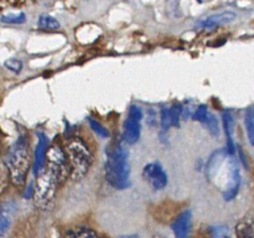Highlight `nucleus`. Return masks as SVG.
Instances as JSON below:
<instances>
[{"label": "nucleus", "mask_w": 254, "mask_h": 238, "mask_svg": "<svg viewBox=\"0 0 254 238\" xmlns=\"http://www.w3.org/2000/svg\"><path fill=\"white\" fill-rule=\"evenodd\" d=\"M205 176L222 194L225 201L236 197L239 191L241 177L238 162L234 155L220 149L211 154L205 166Z\"/></svg>", "instance_id": "nucleus-1"}, {"label": "nucleus", "mask_w": 254, "mask_h": 238, "mask_svg": "<svg viewBox=\"0 0 254 238\" xmlns=\"http://www.w3.org/2000/svg\"><path fill=\"white\" fill-rule=\"evenodd\" d=\"M105 178L108 183L117 189L130 186V166L128 153L124 147L117 144L108 153L105 164Z\"/></svg>", "instance_id": "nucleus-2"}, {"label": "nucleus", "mask_w": 254, "mask_h": 238, "mask_svg": "<svg viewBox=\"0 0 254 238\" xmlns=\"http://www.w3.org/2000/svg\"><path fill=\"white\" fill-rule=\"evenodd\" d=\"M64 149L70 168V178L74 180L81 179L89 171L92 161L89 147L81 138L73 137Z\"/></svg>", "instance_id": "nucleus-3"}, {"label": "nucleus", "mask_w": 254, "mask_h": 238, "mask_svg": "<svg viewBox=\"0 0 254 238\" xmlns=\"http://www.w3.org/2000/svg\"><path fill=\"white\" fill-rule=\"evenodd\" d=\"M5 164L9 172L11 183L17 188L23 187L31 166L29 147L24 139H20L16 143Z\"/></svg>", "instance_id": "nucleus-4"}, {"label": "nucleus", "mask_w": 254, "mask_h": 238, "mask_svg": "<svg viewBox=\"0 0 254 238\" xmlns=\"http://www.w3.org/2000/svg\"><path fill=\"white\" fill-rule=\"evenodd\" d=\"M47 171L53 176L58 184H64L70 177V168L64 149L54 144L48 149L46 157Z\"/></svg>", "instance_id": "nucleus-5"}, {"label": "nucleus", "mask_w": 254, "mask_h": 238, "mask_svg": "<svg viewBox=\"0 0 254 238\" xmlns=\"http://www.w3.org/2000/svg\"><path fill=\"white\" fill-rule=\"evenodd\" d=\"M58 185L56 179L48 171L40 173L33 188L35 205L41 209L48 208L54 200Z\"/></svg>", "instance_id": "nucleus-6"}, {"label": "nucleus", "mask_w": 254, "mask_h": 238, "mask_svg": "<svg viewBox=\"0 0 254 238\" xmlns=\"http://www.w3.org/2000/svg\"><path fill=\"white\" fill-rule=\"evenodd\" d=\"M144 179L154 189H163L168 183V176L159 163L147 164L142 171Z\"/></svg>", "instance_id": "nucleus-7"}, {"label": "nucleus", "mask_w": 254, "mask_h": 238, "mask_svg": "<svg viewBox=\"0 0 254 238\" xmlns=\"http://www.w3.org/2000/svg\"><path fill=\"white\" fill-rule=\"evenodd\" d=\"M172 230L175 238H190L192 227V215L190 209L179 213L172 222Z\"/></svg>", "instance_id": "nucleus-8"}, {"label": "nucleus", "mask_w": 254, "mask_h": 238, "mask_svg": "<svg viewBox=\"0 0 254 238\" xmlns=\"http://www.w3.org/2000/svg\"><path fill=\"white\" fill-rule=\"evenodd\" d=\"M49 140L47 136L43 133L38 134V144L35 149V157H34V173L35 175H39L44 171V166L46 165V157L48 152Z\"/></svg>", "instance_id": "nucleus-9"}, {"label": "nucleus", "mask_w": 254, "mask_h": 238, "mask_svg": "<svg viewBox=\"0 0 254 238\" xmlns=\"http://www.w3.org/2000/svg\"><path fill=\"white\" fill-rule=\"evenodd\" d=\"M236 238H254V210L244 214L235 225Z\"/></svg>", "instance_id": "nucleus-10"}, {"label": "nucleus", "mask_w": 254, "mask_h": 238, "mask_svg": "<svg viewBox=\"0 0 254 238\" xmlns=\"http://www.w3.org/2000/svg\"><path fill=\"white\" fill-rule=\"evenodd\" d=\"M141 133L140 120L128 116L123 124V139L128 144H135Z\"/></svg>", "instance_id": "nucleus-11"}, {"label": "nucleus", "mask_w": 254, "mask_h": 238, "mask_svg": "<svg viewBox=\"0 0 254 238\" xmlns=\"http://www.w3.org/2000/svg\"><path fill=\"white\" fill-rule=\"evenodd\" d=\"M222 123H223V130L226 136V148L228 154L234 155L235 152V145L233 140V127H234V120L230 112L224 111L222 114Z\"/></svg>", "instance_id": "nucleus-12"}, {"label": "nucleus", "mask_w": 254, "mask_h": 238, "mask_svg": "<svg viewBox=\"0 0 254 238\" xmlns=\"http://www.w3.org/2000/svg\"><path fill=\"white\" fill-rule=\"evenodd\" d=\"M236 19V14L232 11H224L221 13H217L214 15L209 16L206 18L202 26L205 28H213V27H218V26H223L229 23H232Z\"/></svg>", "instance_id": "nucleus-13"}, {"label": "nucleus", "mask_w": 254, "mask_h": 238, "mask_svg": "<svg viewBox=\"0 0 254 238\" xmlns=\"http://www.w3.org/2000/svg\"><path fill=\"white\" fill-rule=\"evenodd\" d=\"M64 238H100L92 229L85 227H74L65 231Z\"/></svg>", "instance_id": "nucleus-14"}, {"label": "nucleus", "mask_w": 254, "mask_h": 238, "mask_svg": "<svg viewBox=\"0 0 254 238\" xmlns=\"http://www.w3.org/2000/svg\"><path fill=\"white\" fill-rule=\"evenodd\" d=\"M244 124H245L248 141L254 147V105L250 106L246 110L245 117H244Z\"/></svg>", "instance_id": "nucleus-15"}, {"label": "nucleus", "mask_w": 254, "mask_h": 238, "mask_svg": "<svg viewBox=\"0 0 254 238\" xmlns=\"http://www.w3.org/2000/svg\"><path fill=\"white\" fill-rule=\"evenodd\" d=\"M39 27L45 30H57L60 28V22L51 15H41L38 21Z\"/></svg>", "instance_id": "nucleus-16"}, {"label": "nucleus", "mask_w": 254, "mask_h": 238, "mask_svg": "<svg viewBox=\"0 0 254 238\" xmlns=\"http://www.w3.org/2000/svg\"><path fill=\"white\" fill-rule=\"evenodd\" d=\"M209 232L210 238H232L231 230L227 225L212 226Z\"/></svg>", "instance_id": "nucleus-17"}, {"label": "nucleus", "mask_w": 254, "mask_h": 238, "mask_svg": "<svg viewBox=\"0 0 254 238\" xmlns=\"http://www.w3.org/2000/svg\"><path fill=\"white\" fill-rule=\"evenodd\" d=\"M11 183L9 172L6 164H0V195H2Z\"/></svg>", "instance_id": "nucleus-18"}, {"label": "nucleus", "mask_w": 254, "mask_h": 238, "mask_svg": "<svg viewBox=\"0 0 254 238\" xmlns=\"http://www.w3.org/2000/svg\"><path fill=\"white\" fill-rule=\"evenodd\" d=\"M183 110H184L183 106L180 103H175L169 108L172 126L174 127L180 126V119L183 116Z\"/></svg>", "instance_id": "nucleus-19"}, {"label": "nucleus", "mask_w": 254, "mask_h": 238, "mask_svg": "<svg viewBox=\"0 0 254 238\" xmlns=\"http://www.w3.org/2000/svg\"><path fill=\"white\" fill-rule=\"evenodd\" d=\"M203 124L205 125V127L207 128V130L209 131V133L214 136L217 137L219 135V125H218V121L216 119V117L211 114L208 113L205 121L203 122Z\"/></svg>", "instance_id": "nucleus-20"}, {"label": "nucleus", "mask_w": 254, "mask_h": 238, "mask_svg": "<svg viewBox=\"0 0 254 238\" xmlns=\"http://www.w3.org/2000/svg\"><path fill=\"white\" fill-rule=\"evenodd\" d=\"M0 20L5 24H22L26 21V16L24 13L5 15V16H2Z\"/></svg>", "instance_id": "nucleus-21"}, {"label": "nucleus", "mask_w": 254, "mask_h": 238, "mask_svg": "<svg viewBox=\"0 0 254 238\" xmlns=\"http://www.w3.org/2000/svg\"><path fill=\"white\" fill-rule=\"evenodd\" d=\"M88 123L90 128L100 137L102 138H107L109 137V132L107 131L106 128H104L99 122H97L96 120L92 119V118H88Z\"/></svg>", "instance_id": "nucleus-22"}, {"label": "nucleus", "mask_w": 254, "mask_h": 238, "mask_svg": "<svg viewBox=\"0 0 254 238\" xmlns=\"http://www.w3.org/2000/svg\"><path fill=\"white\" fill-rule=\"evenodd\" d=\"M208 113H209V112L207 111V106L204 105V104H201V105H199V106L195 109V111L193 112L191 118H192L193 121H198V122L203 123V122L205 121V119H206Z\"/></svg>", "instance_id": "nucleus-23"}, {"label": "nucleus", "mask_w": 254, "mask_h": 238, "mask_svg": "<svg viewBox=\"0 0 254 238\" xmlns=\"http://www.w3.org/2000/svg\"><path fill=\"white\" fill-rule=\"evenodd\" d=\"M160 121H161V127L164 131H167L171 126H172V122H171V117H170V111L169 108L167 107H163L161 109V113H160Z\"/></svg>", "instance_id": "nucleus-24"}, {"label": "nucleus", "mask_w": 254, "mask_h": 238, "mask_svg": "<svg viewBox=\"0 0 254 238\" xmlns=\"http://www.w3.org/2000/svg\"><path fill=\"white\" fill-rule=\"evenodd\" d=\"M4 66L8 68L10 71H13L15 73H19L22 70L23 63L20 60L17 59H8L4 61Z\"/></svg>", "instance_id": "nucleus-25"}, {"label": "nucleus", "mask_w": 254, "mask_h": 238, "mask_svg": "<svg viewBox=\"0 0 254 238\" xmlns=\"http://www.w3.org/2000/svg\"><path fill=\"white\" fill-rule=\"evenodd\" d=\"M128 116H131V117L136 118V119H138V120L141 121V119H142V117H143V114H142L141 109H140L138 106H136V105H131V106H130V109H129V114H128Z\"/></svg>", "instance_id": "nucleus-26"}, {"label": "nucleus", "mask_w": 254, "mask_h": 238, "mask_svg": "<svg viewBox=\"0 0 254 238\" xmlns=\"http://www.w3.org/2000/svg\"><path fill=\"white\" fill-rule=\"evenodd\" d=\"M118 238H140L138 235H135V234H130V235H123V236H120Z\"/></svg>", "instance_id": "nucleus-27"}, {"label": "nucleus", "mask_w": 254, "mask_h": 238, "mask_svg": "<svg viewBox=\"0 0 254 238\" xmlns=\"http://www.w3.org/2000/svg\"><path fill=\"white\" fill-rule=\"evenodd\" d=\"M152 238H166V237H164L162 235H154Z\"/></svg>", "instance_id": "nucleus-28"}, {"label": "nucleus", "mask_w": 254, "mask_h": 238, "mask_svg": "<svg viewBox=\"0 0 254 238\" xmlns=\"http://www.w3.org/2000/svg\"><path fill=\"white\" fill-rule=\"evenodd\" d=\"M1 136H2V135H1V132H0V145H1Z\"/></svg>", "instance_id": "nucleus-29"}, {"label": "nucleus", "mask_w": 254, "mask_h": 238, "mask_svg": "<svg viewBox=\"0 0 254 238\" xmlns=\"http://www.w3.org/2000/svg\"><path fill=\"white\" fill-rule=\"evenodd\" d=\"M197 2H201V1H200V0H197Z\"/></svg>", "instance_id": "nucleus-30"}]
</instances>
